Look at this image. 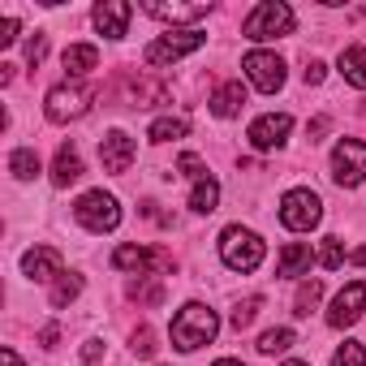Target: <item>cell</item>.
I'll list each match as a JSON object with an SVG mask.
<instances>
[{
	"instance_id": "1",
	"label": "cell",
	"mask_w": 366,
	"mask_h": 366,
	"mask_svg": "<svg viewBox=\"0 0 366 366\" xmlns=\"http://www.w3.org/2000/svg\"><path fill=\"white\" fill-rule=\"evenodd\" d=\"M216 332H220V319H216V310L203 306V302H186V306L172 315V345H177L181 353H194V349L212 345Z\"/></svg>"
},
{
	"instance_id": "2",
	"label": "cell",
	"mask_w": 366,
	"mask_h": 366,
	"mask_svg": "<svg viewBox=\"0 0 366 366\" xmlns=\"http://www.w3.org/2000/svg\"><path fill=\"white\" fill-rule=\"evenodd\" d=\"M263 254H267V246H263L259 233H250L242 224H229L220 233V259H224L229 272H254L263 263Z\"/></svg>"
},
{
	"instance_id": "3",
	"label": "cell",
	"mask_w": 366,
	"mask_h": 366,
	"mask_svg": "<svg viewBox=\"0 0 366 366\" xmlns=\"http://www.w3.org/2000/svg\"><path fill=\"white\" fill-rule=\"evenodd\" d=\"M293 26H297V18H293V9L285 5V0H263V5H254L250 18L242 22V35L254 39V44H263V39L293 35Z\"/></svg>"
},
{
	"instance_id": "4",
	"label": "cell",
	"mask_w": 366,
	"mask_h": 366,
	"mask_svg": "<svg viewBox=\"0 0 366 366\" xmlns=\"http://www.w3.org/2000/svg\"><path fill=\"white\" fill-rule=\"evenodd\" d=\"M91 99H95V91H91L86 82H61V86H52V91H48L44 112H48V121H52V125H65V121L86 117Z\"/></svg>"
},
{
	"instance_id": "5",
	"label": "cell",
	"mask_w": 366,
	"mask_h": 366,
	"mask_svg": "<svg viewBox=\"0 0 366 366\" xmlns=\"http://www.w3.org/2000/svg\"><path fill=\"white\" fill-rule=\"evenodd\" d=\"M74 216H78V224H82L86 233H112V229L121 224V207H117V199L104 194V190H86V194L74 203Z\"/></svg>"
},
{
	"instance_id": "6",
	"label": "cell",
	"mask_w": 366,
	"mask_h": 366,
	"mask_svg": "<svg viewBox=\"0 0 366 366\" xmlns=\"http://www.w3.org/2000/svg\"><path fill=\"white\" fill-rule=\"evenodd\" d=\"M323 220V203L315 190H289L280 199V224L293 229V233H310L315 224Z\"/></svg>"
},
{
	"instance_id": "7",
	"label": "cell",
	"mask_w": 366,
	"mask_h": 366,
	"mask_svg": "<svg viewBox=\"0 0 366 366\" xmlns=\"http://www.w3.org/2000/svg\"><path fill=\"white\" fill-rule=\"evenodd\" d=\"M332 177H336V186L353 190L366 181V142L357 138H340L336 151H332Z\"/></svg>"
},
{
	"instance_id": "8",
	"label": "cell",
	"mask_w": 366,
	"mask_h": 366,
	"mask_svg": "<svg viewBox=\"0 0 366 366\" xmlns=\"http://www.w3.org/2000/svg\"><path fill=\"white\" fill-rule=\"evenodd\" d=\"M207 44V35L194 26V31H168V35H159L151 48H147V65H172V61H181V56H190V52H199Z\"/></svg>"
},
{
	"instance_id": "9",
	"label": "cell",
	"mask_w": 366,
	"mask_h": 366,
	"mask_svg": "<svg viewBox=\"0 0 366 366\" xmlns=\"http://www.w3.org/2000/svg\"><path fill=\"white\" fill-rule=\"evenodd\" d=\"M242 69H246L250 86H259L263 95H276V91L285 86V61H280L276 52H263V48H254V52H246Z\"/></svg>"
},
{
	"instance_id": "10",
	"label": "cell",
	"mask_w": 366,
	"mask_h": 366,
	"mask_svg": "<svg viewBox=\"0 0 366 366\" xmlns=\"http://www.w3.org/2000/svg\"><path fill=\"white\" fill-rule=\"evenodd\" d=\"M112 267L117 272H134V276H155V272H168L172 259L164 250H147V246H117L112 250Z\"/></svg>"
},
{
	"instance_id": "11",
	"label": "cell",
	"mask_w": 366,
	"mask_h": 366,
	"mask_svg": "<svg viewBox=\"0 0 366 366\" xmlns=\"http://www.w3.org/2000/svg\"><path fill=\"white\" fill-rule=\"evenodd\" d=\"M289 129H293V117L289 112H267V117L250 121V134L246 138H250L254 151H276V147H285Z\"/></svg>"
},
{
	"instance_id": "12",
	"label": "cell",
	"mask_w": 366,
	"mask_h": 366,
	"mask_svg": "<svg viewBox=\"0 0 366 366\" xmlns=\"http://www.w3.org/2000/svg\"><path fill=\"white\" fill-rule=\"evenodd\" d=\"M366 310V285L362 280H349L336 297H332V310H327V323L332 327H353Z\"/></svg>"
},
{
	"instance_id": "13",
	"label": "cell",
	"mask_w": 366,
	"mask_h": 366,
	"mask_svg": "<svg viewBox=\"0 0 366 366\" xmlns=\"http://www.w3.org/2000/svg\"><path fill=\"white\" fill-rule=\"evenodd\" d=\"M99 164H104V172H112V177L129 172V164H134V138H129L125 129L104 134V138H99Z\"/></svg>"
},
{
	"instance_id": "14",
	"label": "cell",
	"mask_w": 366,
	"mask_h": 366,
	"mask_svg": "<svg viewBox=\"0 0 366 366\" xmlns=\"http://www.w3.org/2000/svg\"><path fill=\"white\" fill-rule=\"evenodd\" d=\"M91 18H95V31H99V35H108V39H125L134 9L125 5V0H99Z\"/></svg>"
},
{
	"instance_id": "15",
	"label": "cell",
	"mask_w": 366,
	"mask_h": 366,
	"mask_svg": "<svg viewBox=\"0 0 366 366\" xmlns=\"http://www.w3.org/2000/svg\"><path fill=\"white\" fill-rule=\"evenodd\" d=\"M22 272H26L31 280H39V285L61 280V276H65V272H61V250H52V246H31V250L22 254Z\"/></svg>"
},
{
	"instance_id": "16",
	"label": "cell",
	"mask_w": 366,
	"mask_h": 366,
	"mask_svg": "<svg viewBox=\"0 0 366 366\" xmlns=\"http://www.w3.org/2000/svg\"><path fill=\"white\" fill-rule=\"evenodd\" d=\"M142 14H151V18H159V22H186V26L194 31V22H203L212 9H207V5H164V0H147Z\"/></svg>"
},
{
	"instance_id": "17",
	"label": "cell",
	"mask_w": 366,
	"mask_h": 366,
	"mask_svg": "<svg viewBox=\"0 0 366 366\" xmlns=\"http://www.w3.org/2000/svg\"><path fill=\"white\" fill-rule=\"evenodd\" d=\"M310 263H315V254H310V246H302V242H289V246L280 250V263H276V276H285V280H297V276H306V272H310Z\"/></svg>"
},
{
	"instance_id": "18",
	"label": "cell",
	"mask_w": 366,
	"mask_h": 366,
	"mask_svg": "<svg viewBox=\"0 0 366 366\" xmlns=\"http://www.w3.org/2000/svg\"><path fill=\"white\" fill-rule=\"evenodd\" d=\"M82 177V155H78V147L74 142H65L61 151H56V164H52V186H69V181H78Z\"/></svg>"
},
{
	"instance_id": "19",
	"label": "cell",
	"mask_w": 366,
	"mask_h": 366,
	"mask_svg": "<svg viewBox=\"0 0 366 366\" xmlns=\"http://www.w3.org/2000/svg\"><path fill=\"white\" fill-rule=\"evenodd\" d=\"M61 61H65V74H69V78H86V74L99 65V48H95V44H74V48H65Z\"/></svg>"
},
{
	"instance_id": "20",
	"label": "cell",
	"mask_w": 366,
	"mask_h": 366,
	"mask_svg": "<svg viewBox=\"0 0 366 366\" xmlns=\"http://www.w3.org/2000/svg\"><path fill=\"white\" fill-rule=\"evenodd\" d=\"M246 108V86L242 82H224L216 95H212V112L220 117V121H229V117H237Z\"/></svg>"
},
{
	"instance_id": "21",
	"label": "cell",
	"mask_w": 366,
	"mask_h": 366,
	"mask_svg": "<svg viewBox=\"0 0 366 366\" xmlns=\"http://www.w3.org/2000/svg\"><path fill=\"white\" fill-rule=\"evenodd\" d=\"M336 69L345 74V82H349V86L366 91V48H362V44L345 48V52H340V61H336Z\"/></svg>"
},
{
	"instance_id": "22",
	"label": "cell",
	"mask_w": 366,
	"mask_h": 366,
	"mask_svg": "<svg viewBox=\"0 0 366 366\" xmlns=\"http://www.w3.org/2000/svg\"><path fill=\"white\" fill-rule=\"evenodd\" d=\"M216 203H220V181L207 172V177H199L194 181V194H190V207L199 212V216H207V212H216Z\"/></svg>"
},
{
	"instance_id": "23",
	"label": "cell",
	"mask_w": 366,
	"mask_h": 366,
	"mask_svg": "<svg viewBox=\"0 0 366 366\" xmlns=\"http://www.w3.org/2000/svg\"><path fill=\"white\" fill-rule=\"evenodd\" d=\"M186 134H190V117H159V121L147 129L151 142H172V138H186Z\"/></svg>"
},
{
	"instance_id": "24",
	"label": "cell",
	"mask_w": 366,
	"mask_h": 366,
	"mask_svg": "<svg viewBox=\"0 0 366 366\" xmlns=\"http://www.w3.org/2000/svg\"><path fill=\"white\" fill-rule=\"evenodd\" d=\"M9 172H14L18 181H35L44 168H39V155H35L31 147H18V151L9 155Z\"/></svg>"
},
{
	"instance_id": "25",
	"label": "cell",
	"mask_w": 366,
	"mask_h": 366,
	"mask_svg": "<svg viewBox=\"0 0 366 366\" xmlns=\"http://www.w3.org/2000/svg\"><path fill=\"white\" fill-rule=\"evenodd\" d=\"M78 293H82V276H78V272H69V276H61V280L52 285V306H69Z\"/></svg>"
},
{
	"instance_id": "26",
	"label": "cell",
	"mask_w": 366,
	"mask_h": 366,
	"mask_svg": "<svg viewBox=\"0 0 366 366\" xmlns=\"http://www.w3.org/2000/svg\"><path fill=\"white\" fill-rule=\"evenodd\" d=\"M319 297H323V280H306L302 289H297V302H293V315H310L315 306H319Z\"/></svg>"
},
{
	"instance_id": "27",
	"label": "cell",
	"mask_w": 366,
	"mask_h": 366,
	"mask_svg": "<svg viewBox=\"0 0 366 366\" xmlns=\"http://www.w3.org/2000/svg\"><path fill=\"white\" fill-rule=\"evenodd\" d=\"M293 332L289 327H272V332H263L259 336V353H285V349H293Z\"/></svg>"
},
{
	"instance_id": "28",
	"label": "cell",
	"mask_w": 366,
	"mask_h": 366,
	"mask_svg": "<svg viewBox=\"0 0 366 366\" xmlns=\"http://www.w3.org/2000/svg\"><path fill=\"white\" fill-rule=\"evenodd\" d=\"M340 263H345V246H340V237H323V242H319V267L336 272Z\"/></svg>"
},
{
	"instance_id": "29",
	"label": "cell",
	"mask_w": 366,
	"mask_h": 366,
	"mask_svg": "<svg viewBox=\"0 0 366 366\" xmlns=\"http://www.w3.org/2000/svg\"><path fill=\"white\" fill-rule=\"evenodd\" d=\"M259 306H263V297H246V302H237V306H233V315H229V319H233V327H237V332H242V327H250V323L259 319Z\"/></svg>"
},
{
	"instance_id": "30",
	"label": "cell",
	"mask_w": 366,
	"mask_h": 366,
	"mask_svg": "<svg viewBox=\"0 0 366 366\" xmlns=\"http://www.w3.org/2000/svg\"><path fill=\"white\" fill-rule=\"evenodd\" d=\"M332 366H366V345H357V340H345V345L336 349Z\"/></svg>"
},
{
	"instance_id": "31",
	"label": "cell",
	"mask_w": 366,
	"mask_h": 366,
	"mask_svg": "<svg viewBox=\"0 0 366 366\" xmlns=\"http://www.w3.org/2000/svg\"><path fill=\"white\" fill-rule=\"evenodd\" d=\"M44 56H48V35H35V39L26 44V61H31V69H39Z\"/></svg>"
},
{
	"instance_id": "32",
	"label": "cell",
	"mask_w": 366,
	"mask_h": 366,
	"mask_svg": "<svg viewBox=\"0 0 366 366\" xmlns=\"http://www.w3.org/2000/svg\"><path fill=\"white\" fill-rule=\"evenodd\" d=\"M134 353H138V357H151V353H155V336H151V327H138V332H134Z\"/></svg>"
},
{
	"instance_id": "33",
	"label": "cell",
	"mask_w": 366,
	"mask_h": 366,
	"mask_svg": "<svg viewBox=\"0 0 366 366\" xmlns=\"http://www.w3.org/2000/svg\"><path fill=\"white\" fill-rule=\"evenodd\" d=\"M177 168L186 172V177H194V181H199V177H207V172H203V159H199L194 151H186V155H181V159H177Z\"/></svg>"
},
{
	"instance_id": "34",
	"label": "cell",
	"mask_w": 366,
	"mask_h": 366,
	"mask_svg": "<svg viewBox=\"0 0 366 366\" xmlns=\"http://www.w3.org/2000/svg\"><path fill=\"white\" fill-rule=\"evenodd\" d=\"M18 31H22L18 18H5V22H0V48H9V44L18 39Z\"/></svg>"
},
{
	"instance_id": "35",
	"label": "cell",
	"mask_w": 366,
	"mask_h": 366,
	"mask_svg": "<svg viewBox=\"0 0 366 366\" xmlns=\"http://www.w3.org/2000/svg\"><path fill=\"white\" fill-rule=\"evenodd\" d=\"M323 74H327V65H323V61H306V69H302V78H306L310 86H319V82H323Z\"/></svg>"
},
{
	"instance_id": "36",
	"label": "cell",
	"mask_w": 366,
	"mask_h": 366,
	"mask_svg": "<svg viewBox=\"0 0 366 366\" xmlns=\"http://www.w3.org/2000/svg\"><path fill=\"white\" fill-rule=\"evenodd\" d=\"M129 297H142V302H159V285H129Z\"/></svg>"
},
{
	"instance_id": "37",
	"label": "cell",
	"mask_w": 366,
	"mask_h": 366,
	"mask_svg": "<svg viewBox=\"0 0 366 366\" xmlns=\"http://www.w3.org/2000/svg\"><path fill=\"white\" fill-rule=\"evenodd\" d=\"M99 357H104V340H86V345H82V362H86V366H95Z\"/></svg>"
},
{
	"instance_id": "38",
	"label": "cell",
	"mask_w": 366,
	"mask_h": 366,
	"mask_svg": "<svg viewBox=\"0 0 366 366\" xmlns=\"http://www.w3.org/2000/svg\"><path fill=\"white\" fill-rule=\"evenodd\" d=\"M323 134H327V117H315V121H310V142H319Z\"/></svg>"
},
{
	"instance_id": "39",
	"label": "cell",
	"mask_w": 366,
	"mask_h": 366,
	"mask_svg": "<svg viewBox=\"0 0 366 366\" xmlns=\"http://www.w3.org/2000/svg\"><path fill=\"white\" fill-rule=\"evenodd\" d=\"M39 340H44V345H48V349H52V345H56V340H61V327H56V323H48V327H44V332H39Z\"/></svg>"
},
{
	"instance_id": "40",
	"label": "cell",
	"mask_w": 366,
	"mask_h": 366,
	"mask_svg": "<svg viewBox=\"0 0 366 366\" xmlns=\"http://www.w3.org/2000/svg\"><path fill=\"white\" fill-rule=\"evenodd\" d=\"M0 366H22V357L14 349H0Z\"/></svg>"
},
{
	"instance_id": "41",
	"label": "cell",
	"mask_w": 366,
	"mask_h": 366,
	"mask_svg": "<svg viewBox=\"0 0 366 366\" xmlns=\"http://www.w3.org/2000/svg\"><path fill=\"white\" fill-rule=\"evenodd\" d=\"M353 263H366V246H362V250H353Z\"/></svg>"
},
{
	"instance_id": "42",
	"label": "cell",
	"mask_w": 366,
	"mask_h": 366,
	"mask_svg": "<svg viewBox=\"0 0 366 366\" xmlns=\"http://www.w3.org/2000/svg\"><path fill=\"white\" fill-rule=\"evenodd\" d=\"M216 366H242V362H237V357H220Z\"/></svg>"
},
{
	"instance_id": "43",
	"label": "cell",
	"mask_w": 366,
	"mask_h": 366,
	"mask_svg": "<svg viewBox=\"0 0 366 366\" xmlns=\"http://www.w3.org/2000/svg\"><path fill=\"white\" fill-rule=\"evenodd\" d=\"M285 366H310V362H285Z\"/></svg>"
}]
</instances>
